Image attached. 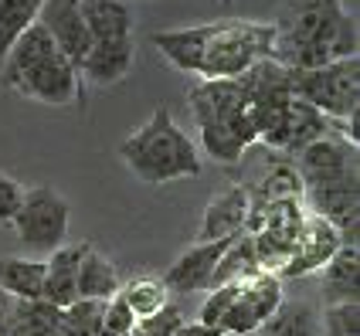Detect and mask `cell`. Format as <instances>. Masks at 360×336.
<instances>
[{"mask_svg": "<svg viewBox=\"0 0 360 336\" xmlns=\"http://www.w3.org/2000/svg\"><path fill=\"white\" fill-rule=\"evenodd\" d=\"M150 44L177 72L198 75V82L238 79L262 58H272L276 24L245 18L207 20V24H191V27L153 31Z\"/></svg>", "mask_w": 360, "mask_h": 336, "instance_id": "6da1fadb", "label": "cell"}, {"mask_svg": "<svg viewBox=\"0 0 360 336\" xmlns=\"http://www.w3.org/2000/svg\"><path fill=\"white\" fill-rule=\"evenodd\" d=\"M350 55H357V18L343 0H296L276 24L272 58L289 72H309Z\"/></svg>", "mask_w": 360, "mask_h": 336, "instance_id": "7a4b0ae2", "label": "cell"}, {"mask_svg": "<svg viewBox=\"0 0 360 336\" xmlns=\"http://www.w3.org/2000/svg\"><path fill=\"white\" fill-rule=\"evenodd\" d=\"M0 82L27 102L55 109L75 105L82 99L79 68L55 48V41L48 38V31L38 20L27 31H20L18 41L0 58Z\"/></svg>", "mask_w": 360, "mask_h": 336, "instance_id": "3957f363", "label": "cell"}, {"mask_svg": "<svg viewBox=\"0 0 360 336\" xmlns=\"http://www.w3.org/2000/svg\"><path fill=\"white\" fill-rule=\"evenodd\" d=\"M191 116L198 126L200 150L214 163H241V157L259 143L255 122H252V105L238 79L221 82H194L191 92Z\"/></svg>", "mask_w": 360, "mask_h": 336, "instance_id": "277c9868", "label": "cell"}, {"mask_svg": "<svg viewBox=\"0 0 360 336\" xmlns=\"http://www.w3.org/2000/svg\"><path fill=\"white\" fill-rule=\"evenodd\" d=\"M120 160L133 177L150 183V187H163V183L200 174L198 146L177 126V119L167 105H157L143 126H136L122 139Z\"/></svg>", "mask_w": 360, "mask_h": 336, "instance_id": "5b68a950", "label": "cell"}, {"mask_svg": "<svg viewBox=\"0 0 360 336\" xmlns=\"http://www.w3.org/2000/svg\"><path fill=\"white\" fill-rule=\"evenodd\" d=\"M289 85L296 99L313 105L330 122H340L360 112V55L326 61L309 72H289Z\"/></svg>", "mask_w": 360, "mask_h": 336, "instance_id": "8992f818", "label": "cell"}, {"mask_svg": "<svg viewBox=\"0 0 360 336\" xmlns=\"http://www.w3.org/2000/svg\"><path fill=\"white\" fill-rule=\"evenodd\" d=\"M14 231L18 241L27 252H38V255H51L55 248L65 245L68 238V224H72V207L68 200L61 198L55 187L48 183H34L24 190L20 200V211L14 214Z\"/></svg>", "mask_w": 360, "mask_h": 336, "instance_id": "52a82bcc", "label": "cell"}, {"mask_svg": "<svg viewBox=\"0 0 360 336\" xmlns=\"http://www.w3.org/2000/svg\"><path fill=\"white\" fill-rule=\"evenodd\" d=\"M292 163H296V174L302 180V190L330 187V183H340V180L360 177L357 150L350 143H343L337 133H326V136L313 139L309 146H302L300 153L292 157Z\"/></svg>", "mask_w": 360, "mask_h": 336, "instance_id": "ba28073f", "label": "cell"}, {"mask_svg": "<svg viewBox=\"0 0 360 336\" xmlns=\"http://www.w3.org/2000/svg\"><path fill=\"white\" fill-rule=\"evenodd\" d=\"M340 245L343 241L330 221H323L320 214H309L306 211L300 224V235H296V245H292V255L279 269V278L285 282V278H302V276L320 272Z\"/></svg>", "mask_w": 360, "mask_h": 336, "instance_id": "9c48e42d", "label": "cell"}, {"mask_svg": "<svg viewBox=\"0 0 360 336\" xmlns=\"http://www.w3.org/2000/svg\"><path fill=\"white\" fill-rule=\"evenodd\" d=\"M38 24L48 31V38L55 41V48L75 68L92 51V38H89V27L82 20L79 0H44L38 11Z\"/></svg>", "mask_w": 360, "mask_h": 336, "instance_id": "30bf717a", "label": "cell"}, {"mask_svg": "<svg viewBox=\"0 0 360 336\" xmlns=\"http://www.w3.org/2000/svg\"><path fill=\"white\" fill-rule=\"evenodd\" d=\"M231 241V238H228ZM228 241H194L187 252L174 258V265L163 272V285L170 296H191V292H207L211 289V276L214 265L224 255Z\"/></svg>", "mask_w": 360, "mask_h": 336, "instance_id": "8fae6325", "label": "cell"}, {"mask_svg": "<svg viewBox=\"0 0 360 336\" xmlns=\"http://www.w3.org/2000/svg\"><path fill=\"white\" fill-rule=\"evenodd\" d=\"M248 221V183H231L218 198L207 200L198 224V241H228L245 231Z\"/></svg>", "mask_w": 360, "mask_h": 336, "instance_id": "7c38bea8", "label": "cell"}, {"mask_svg": "<svg viewBox=\"0 0 360 336\" xmlns=\"http://www.w3.org/2000/svg\"><path fill=\"white\" fill-rule=\"evenodd\" d=\"M136 58V41H109V44H92V51L82 58L79 65V79L92 82L99 89H109L129 75Z\"/></svg>", "mask_w": 360, "mask_h": 336, "instance_id": "4fadbf2b", "label": "cell"}, {"mask_svg": "<svg viewBox=\"0 0 360 336\" xmlns=\"http://www.w3.org/2000/svg\"><path fill=\"white\" fill-rule=\"evenodd\" d=\"M79 7L92 44L133 38V7H129V0H79Z\"/></svg>", "mask_w": 360, "mask_h": 336, "instance_id": "5bb4252c", "label": "cell"}, {"mask_svg": "<svg viewBox=\"0 0 360 336\" xmlns=\"http://www.w3.org/2000/svg\"><path fill=\"white\" fill-rule=\"evenodd\" d=\"M79 258H82V245H61L51 255L44 258V302L55 306V309H65L79 299Z\"/></svg>", "mask_w": 360, "mask_h": 336, "instance_id": "9a60e30c", "label": "cell"}, {"mask_svg": "<svg viewBox=\"0 0 360 336\" xmlns=\"http://www.w3.org/2000/svg\"><path fill=\"white\" fill-rule=\"evenodd\" d=\"M120 285L122 282H120L116 265H112V258H105L92 241H85V245H82V258H79V282H75L79 299L109 302V299L120 292Z\"/></svg>", "mask_w": 360, "mask_h": 336, "instance_id": "2e32d148", "label": "cell"}, {"mask_svg": "<svg viewBox=\"0 0 360 336\" xmlns=\"http://www.w3.org/2000/svg\"><path fill=\"white\" fill-rule=\"evenodd\" d=\"M320 272H323V299H326V306H333V302H360V292H357L360 248L357 245H340Z\"/></svg>", "mask_w": 360, "mask_h": 336, "instance_id": "e0dca14e", "label": "cell"}, {"mask_svg": "<svg viewBox=\"0 0 360 336\" xmlns=\"http://www.w3.org/2000/svg\"><path fill=\"white\" fill-rule=\"evenodd\" d=\"M0 292L20 302H38L44 296V261L24 255L0 258Z\"/></svg>", "mask_w": 360, "mask_h": 336, "instance_id": "ac0fdd59", "label": "cell"}, {"mask_svg": "<svg viewBox=\"0 0 360 336\" xmlns=\"http://www.w3.org/2000/svg\"><path fill=\"white\" fill-rule=\"evenodd\" d=\"M330 133V119L316 112L313 105L292 96L289 102V116H285V139H282V157H296L302 146H309L313 139Z\"/></svg>", "mask_w": 360, "mask_h": 336, "instance_id": "d6986e66", "label": "cell"}, {"mask_svg": "<svg viewBox=\"0 0 360 336\" xmlns=\"http://www.w3.org/2000/svg\"><path fill=\"white\" fill-rule=\"evenodd\" d=\"M259 258H255V245H252V238L245 235H235L228 241V248H224V255L218 258V265H214V276H211V289H221V285H241L245 278H252L259 272ZM207 289V292H211Z\"/></svg>", "mask_w": 360, "mask_h": 336, "instance_id": "ffe728a7", "label": "cell"}, {"mask_svg": "<svg viewBox=\"0 0 360 336\" xmlns=\"http://www.w3.org/2000/svg\"><path fill=\"white\" fill-rule=\"evenodd\" d=\"M116 296L126 302V309H129L136 319L153 316V313H160L163 306L170 302V292H167L163 278L153 276V272H140V276L126 278Z\"/></svg>", "mask_w": 360, "mask_h": 336, "instance_id": "44dd1931", "label": "cell"}, {"mask_svg": "<svg viewBox=\"0 0 360 336\" xmlns=\"http://www.w3.org/2000/svg\"><path fill=\"white\" fill-rule=\"evenodd\" d=\"M265 336H320V313L302 299H282V306L265 319Z\"/></svg>", "mask_w": 360, "mask_h": 336, "instance_id": "7402d4cb", "label": "cell"}, {"mask_svg": "<svg viewBox=\"0 0 360 336\" xmlns=\"http://www.w3.org/2000/svg\"><path fill=\"white\" fill-rule=\"evenodd\" d=\"M102 309H105V302L99 299H75L72 306L58 309L55 336H99Z\"/></svg>", "mask_w": 360, "mask_h": 336, "instance_id": "603a6c76", "label": "cell"}, {"mask_svg": "<svg viewBox=\"0 0 360 336\" xmlns=\"http://www.w3.org/2000/svg\"><path fill=\"white\" fill-rule=\"evenodd\" d=\"M44 0H0V58L7 55V48L18 41L20 31H27Z\"/></svg>", "mask_w": 360, "mask_h": 336, "instance_id": "cb8c5ba5", "label": "cell"}, {"mask_svg": "<svg viewBox=\"0 0 360 336\" xmlns=\"http://www.w3.org/2000/svg\"><path fill=\"white\" fill-rule=\"evenodd\" d=\"M320 333L326 336H360V302H333L320 316Z\"/></svg>", "mask_w": 360, "mask_h": 336, "instance_id": "d4e9b609", "label": "cell"}, {"mask_svg": "<svg viewBox=\"0 0 360 336\" xmlns=\"http://www.w3.org/2000/svg\"><path fill=\"white\" fill-rule=\"evenodd\" d=\"M180 323H184V309H180L177 302H167L160 313H153V316H146V319H136V326H133L129 336H174Z\"/></svg>", "mask_w": 360, "mask_h": 336, "instance_id": "484cf974", "label": "cell"}, {"mask_svg": "<svg viewBox=\"0 0 360 336\" xmlns=\"http://www.w3.org/2000/svg\"><path fill=\"white\" fill-rule=\"evenodd\" d=\"M136 326V316L126 309V302L120 296H112L105 302L102 309V326H99V336H129Z\"/></svg>", "mask_w": 360, "mask_h": 336, "instance_id": "4316f807", "label": "cell"}, {"mask_svg": "<svg viewBox=\"0 0 360 336\" xmlns=\"http://www.w3.org/2000/svg\"><path fill=\"white\" fill-rule=\"evenodd\" d=\"M235 292H238V285H221V289H211L207 299L200 302L198 323H204V326H221V319H224V313H228V306H231Z\"/></svg>", "mask_w": 360, "mask_h": 336, "instance_id": "83f0119b", "label": "cell"}, {"mask_svg": "<svg viewBox=\"0 0 360 336\" xmlns=\"http://www.w3.org/2000/svg\"><path fill=\"white\" fill-rule=\"evenodd\" d=\"M20 200H24L20 180H14L11 174H0V224L14 221V214L20 211Z\"/></svg>", "mask_w": 360, "mask_h": 336, "instance_id": "f1b7e54d", "label": "cell"}, {"mask_svg": "<svg viewBox=\"0 0 360 336\" xmlns=\"http://www.w3.org/2000/svg\"><path fill=\"white\" fill-rule=\"evenodd\" d=\"M20 299H11L7 292H0V336L14 333V319H18Z\"/></svg>", "mask_w": 360, "mask_h": 336, "instance_id": "f546056e", "label": "cell"}, {"mask_svg": "<svg viewBox=\"0 0 360 336\" xmlns=\"http://www.w3.org/2000/svg\"><path fill=\"white\" fill-rule=\"evenodd\" d=\"M174 336H224V333H221L218 326H204V323H198V319H194V323H187V319H184Z\"/></svg>", "mask_w": 360, "mask_h": 336, "instance_id": "4dcf8cb0", "label": "cell"}, {"mask_svg": "<svg viewBox=\"0 0 360 336\" xmlns=\"http://www.w3.org/2000/svg\"><path fill=\"white\" fill-rule=\"evenodd\" d=\"M221 4H224V7H231V4H235V0H221Z\"/></svg>", "mask_w": 360, "mask_h": 336, "instance_id": "1f68e13d", "label": "cell"}]
</instances>
